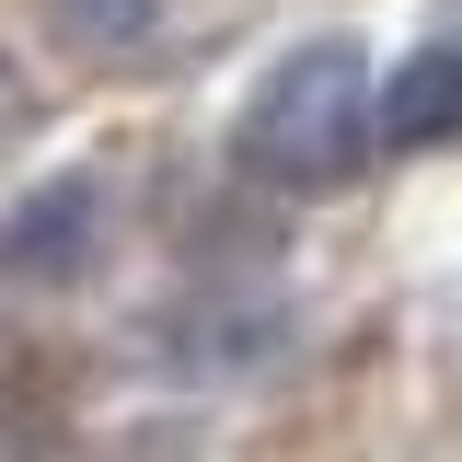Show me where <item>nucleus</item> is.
Segmentation results:
<instances>
[{
    "label": "nucleus",
    "mask_w": 462,
    "mask_h": 462,
    "mask_svg": "<svg viewBox=\"0 0 462 462\" xmlns=\"http://www.w3.org/2000/svg\"><path fill=\"white\" fill-rule=\"evenodd\" d=\"M47 23H58L81 58H116V47H151L162 0H47Z\"/></svg>",
    "instance_id": "4"
},
{
    "label": "nucleus",
    "mask_w": 462,
    "mask_h": 462,
    "mask_svg": "<svg viewBox=\"0 0 462 462\" xmlns=\"http://www.w3.org/2000/svg\"><path fill=\"white\" fill-rule=\"evenodd\" d=\"M370 127H382V81H370V58L346 47V35H312V47H289L243 116H231V162L254 173V185H278V197H324L358 173L370 151Z\"/></svg>",
    "instance_id": "1"
},
{
    "label": "nucleus",
    "mask_w": 462,
    "mask_h": 462,
    "mask_svg": "<svg viewBox=\"0 0 462 462\" xmlns=\"http://www.w3.org/2000/svg\"><path fill=\"white\" fill-rule=\"evenodd\" d=\"M93 231H105V197H93L81 173H58V185H35V197L12 208L0 266H12V278H69V266L93 254Z\"/></svg>",
    "instance_id": "2"
},
{
    "label": "nucleus",
    "mask_w": 462,
    "mask_h": 462,
    "mask_svg": "<svg viewBox=\"0 0 462 462\" xmlns=\"http://www.w3.org/2000/svg\"><path fill=\"white\" fill-rule=\"evenodd\" d=\"M12 116H23V93H12V69H0V139H12Z\"/></svg>",
    "instance_id": "5"
},
{
    "label": "nucleus",
    "mask_w": 462,
    "mask_h": 462,
    "mask_svg": "<svg viewBox=\"0 0 462 462\" xmlns=\"http://www.w3.org/2000/svg\"><path fill=\"white\" fill-rule=\"evenodd\" d=\"M382 139L393 151H428V139H462V35L428 58H404L382 81Z\"/></svg>",
    "instance_id": "3"
}]
</instances>
